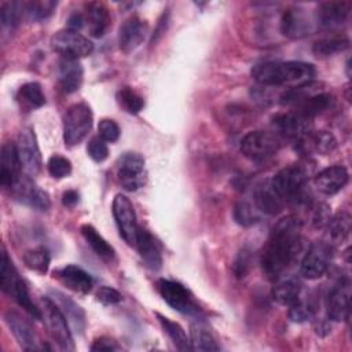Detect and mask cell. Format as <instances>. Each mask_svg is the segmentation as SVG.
<instances>
[{"instance_id":"cell-23","label":"cell","mask_w":352,"mask_h":352,"mask_svg":"<svg viewBox=\"0 0 352 352\" xmlns=\"http://www.w3.org/2000/svg\"><path fill=\"white\" fill-rule=\"evenodd\" d=\"M348 179H349V175L345 166L333 165L320 170L315 176L314 183L322 194L334 195L345 187V184L348 183Z\"/></svg>"},{"instance_id":"cell-41","label":"cell","mask_w":352,"mask_h":352,"mask_svg":"<svg viewBox=\"0 0 352 352\" xmlns=\"http://www.w3.org/2000/svg\"><path fill=\"white\" fill-rule=\"evenodd\" d=\"M118 103L131 114H138L144 106V99L131 87H124L117 92Z\"/></svg>"},{"instance_id":"cell-8","label":"cell","mask_w":352,"mask_h":352,"mask_svg":"<svg viewBox=\"0 0 352 352\" xmlns=\"http://www.w3.org/2000/svg\"><path fill=\"white\" fill-rule=\"evenodd\" d=\"M334 246L329 241L314 242L301 260L300 274L311 280L322 278L331 264Z\"/></svg>"},{"instance_id":"cell-7","label":"cell","mask_w":352,"mask_h":352,"mask_svg":"<svg viewBox=\"0 0 352 352\" xmlns=\"http://www.w3.org/2000/svg\"><path fill=\"white\" fill-rule=\"evenodd\" d=\"M280 148V138L275 132L252 131L241 140L242 154L254 162H263L274 157Z\"/></svg>"},{"instance_id":"cell-26","label":"cell","mask_w":352,"mask_h":352,"mask_svg":"<svg viewBox=\"0 0 352 352\" xmlns=\"http://www.w3.org/2000/svg\"><path fill=\"white\" fill-rule=\"evenodd\" d=\"M58 76L62 89L66 94H73L78 91L82 84L84 70L78 59L62 56L58 63Z\"/></svg>"},{"instance_id":"cell-4","label":"cell","mask_w":352,"mask_h":352,"mask_svg":"<svg viewBox=\"0 0 352 352\" xmlns=\"http://www.w3.org/2000/svg\"><path fill=\"white\" fill-rule=\"evenodd\" d=\"M0 286L1 290L10 296L21 308H23L33 319H43L41 309L34 305L30 298L29 290L14 267L7 252L3 249L1 265H0Z\"/></svg>"},{"instance_id":"cell-30","label":"cell","mask_w":352,"mask_h":352,"mask_svg":"<svg viewBox=\"0 0 352 352\" xmlns=\"http://www.w3.org/2000/svg\"><path fill=\"white\" fill-rule=\"evenodd\" d=\"M253 204L260 210L261 214H278L282 209L285 202L274 191L270 182L265 184L258 186L253 192Z\"/></svg>"},{"instance_id":"cell-25","label":"cell","mask_w":352,"mask_h":352,"mask_svg":"<svg viewBox=\"0 0 352 352\" xmlns=\"http://www.w3.org/2000/svg\"><path fill=\"white\" fill-rule=\"evenodd\" d=\"M135 248L138 249V253L140 254L142 260L150 270L157 271L161 268V264H162L161 248L155 241V238L148 231L139 227Z\"/></svg>"},{"instance_id":"cell-45","label":"cell","mask_w":352,"mask_h":352,"mask_svg":"<svg viewBox=\"0 0 352 352\" xmlns=\"http://www.w3.org/2000/svg\"><path fill=\"white\" fill-rule=\"evenodd\" d=\"M87 153L95 162H103L109 157V147L102 138L95 136L88 142Z\"/></svg>"},{"instance_id":"cell-38","label":"cell","mask_w":352,"mask_h":352,"mask_svg":"<svg viewBox=\"0 0 352 352\" xmlns=\"http://www.w3.org/2000/svg\"><path fill=\"white\" fill-rule=\"evenodd\" d=\"M25 14V3L21 1H4L0 7V22L3 28L14 29L19 25Z\"/></svg>"},{"instance_id":"cell-27","label":"cell","mask_w":352,"mask_h":352,"mask_svg":"<svg viewBox=\"0 0 352 352\" xmlns=\"http://www.w3.org/2000/svg\"><path fill=\"white\" fill-rule=\"evenodd\" d=\"M85 22L92 37H103L111 26V18L107 7L99 1L85 4Z\"/></svg>"},{"instance_id":"cell-15","label":"cell","mask_w":352,"mask_h":352,"mask_svg":"<svg viewBox=\"0 0 352 352\" xmlns=\"http://www.w3.org/2000/svg\"><path fill=\"white\" fill-rule=\"evenodd\" d=\"M351 305V282L348 278L338 279L326 298V314L333 322L348 319Z\"/></svg>"},{"instance_id":"cell-33","label":"cell","mask_w":352,"mask_h":352,"mask_svg":"<svg viewBox=\"0 0 352 352\" xmlns=\"http://www.w3.org/2000/svg\"><path fill=\"white\" fill-rule=\"evenodd\" d=\"M190 344H191V351H219L220 349L210 329L204 322H198V319L190 327Z\"/></svg>"},{"instance_id":"cell-39","label":"cell","mask_w":352,"mask_h":352,"mask_svg":"<svg viewBox=\"0 0 352 352\" xmlns=\"http://www.w3.org/2000/svg\"><path fill=\"white\" fill-rule=\"evenodd\" d=\"M261 213L253 204V201L241 199L234 208V219L242 227H250L260 221Z\"/></svg>"},{"instance_id":"cell-3","label":"cell","mask_w":352,"mask_h":352,"mask_svg":"<svg viewBox=\"0 0 352 352\" xmlns=\"http://www.w3.org/2000/svg\"><path fill=\"white\" fill-rule=\"evenodd\" d=\"M307 168L300 164H292L276 172L270 184L285 204H307Z\"/></svg>"},{"instance_id":"cell-12","label":"cell","mask_w":352,"mask_h":352,"mask_svg":"<svg viewBox=\"0 0 352 352\" xmlns=\"http://www.w3.org/2000/svg\"><path fill=\"white\" fill-rule=\"evenodd\" d=\"M157 290L164 301L173 309L184 315H198L199 308L194 302L188 290L179 282L170 279H160L157 282Z\"/></svg>"},{"instance_id":"cell-5","label":"cell","mask_w":352,"mask_h":352,"mask_svg":"<svg viewBox=\"0 0 352 352\" xmlns=\"http://www.w3.org/2000/svg\"><path fill=\"white\" fill-rule=\"evenodd\" d=\"M94 116L87 103L70 106L63 117V142L67 147L80 144L92 128Z\"/></svg>"},{"instance_id":"cell-6","label":"cell","mask_w":352,"mask_h":352,"mask_svg":"<svg viewBox=\"0 0 352 352\" xmlns=\"http://www.w3.org/2000/svg\"><path fill=\"white\" fill-rule=\"evenodd\" d=\"M41 314L50 336L62 351H74V341L70 331V324L63 312L50 296L41 298Z\"/></svg>"},{"instance_id":"cell-49","label":"cell","mask_w":352,"mask_h":352,"mask_svg":"<svg viewBox=\"0 0 352 352\" xmlns=\"http://www.w3.org/2000/svg\"><path fill=\"white\" fill-rule=\"evenodd\" d=\"M116 349H118V345L116 344V341L107 337L96 338L91 345V351H116Z\"/></svg>"},{"instance_id":"cell-28","label":"cell","mask_w":352,"mask_h":352,"mask_svg":"<svg viewBox=\"0 0 352 352\" xmlns=\"http://www.w3.org/2000/svg\"><path fill=\"white\" fill-rule=\"evenodd\" d=\"M333 103H334V98L329 92H315L307 96L305 99H302L301 102L296 103L292 111L311 121L314 117L329 110L333 106Z\"/></svg>"},{"instance_id":"cell-16","label":"cell","mask_w":352,"mask_h":352,"mask_svg":"<svg viewBox=\"0 0 352 352\" xmlns=\"http://www.w3.org/2000/svg\"><path fill=\"white\" fill-rule=\"evenodd\" d=\"M4 322L22 349L38 351L43 348L38 344V338L33 326L21 314L10 309L4 314Z\"/></svg>"},{"instance_id":"cell-36","label":"cell","mask_w":352,"mask_h":352,"mask_svg":"<svg viewBox=\"0 0 352 352\" xmlns=\"http://www.w3.org/2000/svg\"><path fill=\"white\" fill-rule=\"evenodd\" d=\"M349 48V40L344 36H327L312 45V52L319 58H327Z\"/></svg>"},{"instance_id":"cell-17","label":"cell","mask_w":352,"mask_h":352,"mask_svg":"<svg viewBox=\"0 0 352 352\" xmlns=\"http://www.w3.org/2000/svg\"><path fill=\"white\" fill-rule=\"evenodd\" d=\"M352 8L351 1L336 0L318 6L315 11V22L322 29H336L345 23Z\"/></svg>"},{"instance_id":"cell-10","label":"cell","mask_w":352,"mask_h":352,"mask_svg":"<svg viewBox=\"0 0 352 352\" xmlns=\"http://www.w3.org/2000/svg\"><path fill=\"white\" fill-rule=\"evenodd\" d=\"M52 48L63 58L80 59L92 54L94 44L80 32L63 29L56 32L51 38Z\"/></svg>"},{"instance_id":"cell-52","label":"cell","mask_w":352,"mask_h":352,"mask_svg":"<svg viewBox=\"0 0 352 352\" xmlns=\"http://www.w3.org/2000/svg\"><path fill=\"white\" fill-rule=\"evenodd\" d=\"M166 23H168V14L162 15V18L160 19L158 25H157V29L154 30L153 33V37H151V44H154L164 33H165V29H166Z\"/></svg>"},{"instance_id":"cell-40","label":"cell","mask_w":352,"mask_h":352,"mask_svg":"<svg viewBox=\"0 0 352 352\" xmlns=\"http://www.w3.org/2000/svg\"><path fill=\"white\" fill-rule=\"evenodd\" d=\"M23 261L28 268H30L38 274H45L48 271V267L51 263V256L45 248L38 246V248L28 250L23 256Z\"/></svg>"},{"instance_id":"cell-2","label":"cell","mask_w":352,"mask_h":352,"mask_svg":"<svg viewBox=\"0 0 352 352\" xmlns=\"http://www.w3.org/2000/svg\"><path fill=\"white\" fill-rule=\"evenodd\" d=\"M314 65L300 60L263 62L252 69V77L263 87H298L314 80Z\"/></svg>"},{"instance_id":"cell-14","label":"cell","mask_w":352,"mask_h":352,"mask_svg":"<svg viewBox=\"0 0 352 352\" xmlns=\"http://www.w3.org/2000/svg\"><path fill=\"white\" fill-rule=\"evenodd\" d=\"M16 150H18L21 165L26 172V175L29 176L38 175L43 166V161H41L38 143H37L34 131L32 128H25L19 132Z\"/></svg>"},{"instance_id":"cell-47","label":"cell","mask_w":352,"mask_h":352,"mask_svg":"<svg viewBox=\"0 0 352 352\" xmlns=\"http://www.w3.org/2000/svg\"><path fill=\"white\" fill-rule=\"evenodd\" d=\"M250 265H252V254H250V250L248 249H242L235 261H234V274L238 276V278H243L246 276L248 271L250 270Z\"/></svg>"},{"instance_id":"cell-50","label":"cell","mask_w":352,"mask_h":352,"mask_svg":"<svg viewBox=\"0 0 352 352\" xmlns=\"http://www.w3.org/2000/svg\"><path fill=\"white\" fill-rule=\"evenodd\" d=\"M85 23V16L81 12H73L67 19V29L78 32Z\"/></svg>"},{"instance_id":"cell-24","label":"cell","mask_w":352,"mask_h":352,"mask_svg":"<svg viewBox=\"0 0 352 352\" xmlns=\"http://www.w3.org/2000/svg\"><path fill=\"white\" fill-rule=\"evenodd\" d=\"M54 275L63 286L80 294L89 293L94 286L92 276L87 271H84L81 267H77L73 264L55 271Z\"/></svg>"},{"instance_id":"cell-46","label":"cell","mask_w":352,"mask_h":352,"mask_svg":"<svg viewBox=\"0 0 352 352\" xmlns=\"http://www.w3.org/2000/svg\"><path fill=\"white\" fill-rule=\"evenodd\" d=\"M98 132L99 138H102L106 143H113L120 138V126L114 120L110 118H103L99 121Z\"/></svg>"},{"instance_id":"cell-9","label":"cell","mask_w":352,"mask_h":352,"mask_svg":"<svg viewBox=\"0 0 352 352\" xmlns=\"http://www.w3.org/2000/svg\"><path fill=\"white\" fill-rule=\"evenodd\" d=\"M117 180L126 191H136L143 187L147 180L144 158L139 153H124L117 161Z\"/></svg>"},{"instance_id":"cell-18","label":"cell","mask_w":352,"mask_h":352,"mask_svg":"<svg viewBox=\"0 0 352 352\" xmlns=\"http://www.w3.org/2000/svg\"><path fill=\"white\" fill-rule=\"evenodd\" d=\"M271 125L274 132L280 138L293 139L294 142L300 139L302 135L311 131V121L298 116L294 111L279 113L272 117Z\"/></svg>"},{"instance_id":"cell-48","label":"cell","mask_w":352,"mask_h":352,"mask_svg":"<svg viewBox=\"0 0 352 352\" xmlns=\"http://www.w3.org/2000/svg\"><path fill=\"white\" fill-rule=\"evenodd\" d=\"M96 300H98L99 302H102L103 305H114V304L121 302L122 296H121L120 292H117V290L113 289V287L102 286V287H99L98 292H96Z\"/></svg>"},{"instance_id":"cell-31","label":"cell","mask_w":352,"mask_h":352,"mask_svg":"<svg viewBox=\"0 0 352 352\" xmlns=\"http://www.w3.org/2000/svg\"><path fill=\"white\" fill-rule=\"evenodd\" d=\"M278 282L275 283L272 289V297L274 300L285 307L293 305L300 297L302 292V285L297 278L289 276V278H278Z\"/></svg>"},{"instance_id":"cell-1","label":"cell","mask_w":352,"mask_h":352,"mask_svg":"<svg viewBox=\"0 0 352 352\" xmlns=\"http://www.w3.org/2000/svg\"><path fill=\"white\" fill-rule=\"evenodd\" d=\"M301 220L289 214L272 227L261 250L260 265L270 280H276L289 268L301 248Z\"/></svg>"},{"instance_id":"cell-19","label":"cell","mask_w":352,"mask_h":352,"mask_svg":"<svg viewBox=\"0 0 352 352\" xmlns=\"http://www.w3.org/2000/svg\"><path fill=\"white\" fill-rule=\"evenodd\" d=\"M337 147V140L327 131H309L296 140V151L302 155H326Z\"/></svg>"},{"instance_id":"cell-11","label":"cell","mask_w":352,"mask_h":352,"mask_svg":"<svg viewBox=\"0 0 352 352\" xmlns=\"http://www.w3.org/2000/svg\"><path fill=\"white\" fill-rule=\"evenodd\" d=\"M111 210L121 238L129 246H135L139 227L136 223V214L132 202L124 194H117L113 199Z\"/></svg>"},{"instance_id":"cell-13","label":"cell","mask_w":352,"mask_h":352,"mask_svg":"<svg viewBox=\"0 0 352 352\" xmlns=\"http://www.w3.org/2000/svg\"><path fill=\"white\" fill-rule=\"evenodd\" d=\"M8 190L16 201L37 210H48L51 206L48 192L40 188L29 175H21Z\"/></svg>"},{"instance_id":"cell-29","label":"cell","mask_w":352,"mask_h":352,"mask_svg":"<svg viewBox=\"0 0 352 352\" xmlns=\"http://www.w3.org/2000/svg\"><path fill=\"white\" fill-rule=\"evenodd\" d=\"M50 297L54 300V302L59 307V309L63 312L65 318L67 319L70 329L77 331V333H82L85 329V312L84 309L77 305L72 298H69L67 296H65L60 292L52 290Z\"/></svg>"},{"instance_id":"cell-21","label":"cell","mask_w":352,"mask_h":352,"mask_svg":"<svg viewBox=\"0 0 352 352\" xmlns=\"http://www.w3.org/2000/svg\"><path fill=\"white\" fill-rule=\"evenodd\" d=\"M147 25L136 15L129 16L122 22L118 30V45L124 52L135 51L144 40Z\"/></svg>"},{"instance_id":"cell-20","label":"cell","mask_w":352,"mask_h":352,"mask_svg":"<svg viewBox=\"0 0 352 352\" xmlns=\"http://www.w3.org/2000/svg\"><path fill=\"white\" fill-rule=\"evenodd\" d=\"M280 32L289 38L305 37L312 32V21L301 8H286L280 16Z\"/></svg>"},{"instance_id":"cell-43","label":"cell","mask_w":352,"mask_h":352,"mask_svg":"<svg viewBox=\"0 0 352 352\" xmlns=\"http://www.w3.org/2000/svg\"><path fill=\"white\" fill-rule=\"evenodd\" d=\"M315 314V305L309 301L302 298V296L293 304L289 307V318L293 322H305L308 319H311Z\"/></svg>"},{"instance_id":"cell-44","label":"cell","mask_w":352,"mask_h":352,"mask_svg":"<svg viewBox=\"0 0 352 352\" xmlns=\"http://www.w3.org/2000/svg\"><path fill=\"white\" fill-rule=\"evenodd\" d=\"M48 173L55 179L67 177L72 173V162L63 155H52L47 162Z\"/></svg>"},{"instance_id":"cell-22","label":"cell","mask_w":352,"mask_h":352,"mask_svg":"<svg viewBox=\"0 0 352 352\" xmlns=\"http://www.w3.org/2000/svg\"><path fill=\"white\" fill-rule=\"evenodd\" d=\"M22 165L18 157L16 144L12 142H7L1 147V157H0V183L4 188H10L15 180L22 175L21 173Z\"/></svg>"},{"instance_id":"cell-37","label":"cell","mask_w":352,"mask_h":352,"mask_svg":"<svg viewBox=\"0 0 352 352\" xmlns=\"http://www.w3.org/2000/svg\"><path fill=\"white\" fill-rule=\"evenodd\" d=\"M16 98L22 104L30 109H38L45 103V96L43 94L41 85L36 81H30L21 85L18 89Z\"/></svg>"},{"instance_id":"cell-35","label":"cell","mask_w":352,"mask_h":352,"mask_svg":"<svg viewBox=\"0 0 352 352\" xmlns=\"http://www.w3.org/2000/svg\"><path fill=\"white\" fill-rule=\"evenodd\" d=\"M327 234L330 238V243H342L351 231V216L348 212H338L333 217H330L327 223Z\"/></svg>"},{"instance_id":"cell-34","label":"cell","mask_w":352,"mask_h":352,"mask_svg":"<svg viewBox=\"0 0 352 352\" xmlns=\"http://www.w3.org/2000/svg\"><path fill=\"white\" fill-rule=\"evenodd\" d=\"M155 316H157L162 330L166 333V336L170 338V341L173 342V345L179 351H183V352L191 351L190 340L187 338V334H186L184 329L179 323L170 320L169 318H166V316H164V315H161L158 312H155Z\"/></svg>"},{"instance_id":"cell-32","label":"cell","mask_w":352,"mask_h":352,"mask_svg":"<svg viewBox=\"0 0 352 352\" xmlns=\"http://www.w3.org/2000/svg\"><path fill=\"white\" fill-rule=\"evenodd\" d=\"M80 230L84 239L87 241V243L91 246V249L95 252L98 257H100L107 263L114 260L116 252L113 246L95 230V227H92L91 224H82Z\"/></svg>"},{"instance_id":"cell-42","label":"cell","mask_w":352,"mask_h":352,"mask_svg":"<svg viewBox=\"0 0 352 352\" xmlns=\"http://www.w3.org/2000/svg\"><path fill=\"white\" fill-rule=\"evenodd\" d=\"M56 1L51 0H36L25 3V14L30 21L47 19L55 10Z\"/></svg>"},{"instance_id":"cell-51","label":"cell","mask_w":352,"mask_h":352,"mask_svg":"<svg viewBox=\"0 0 352 352\" xmlns=\"http://www.w3.org/2000/svg\"><path fill=\"white\" fill-rule=\"evenodd\" d=\"M80 201V195L76 190H67L62 194V204L67 208H73Z\"/></svg>"}]
</instances>
